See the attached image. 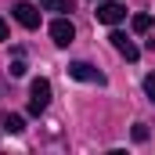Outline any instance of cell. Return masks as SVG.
Segmentation results:
<instances>
[{
  "label": "cell",
  "mask_w": 155,
  "mask_h": 155,
  "mask_svg": "<svg viewBox=\"0 0 155 155\" xmlns=\"http://www.w3.org/2000/svg\"><path fill=\"white\" fill-rule=\"evenodd\" d=\"M33 97H29V112L33 116H43L47 112V105H51V83L47 79H33V90H29Z\"/></svg>",
  "instance_id": "1"
},
{
  "label": "cell",
  "mask_w": 155,
  "mask_h": 155,
  "mask_svg": "<svg viewBox=\"0 0 155 155\" xmlns=\"http://www.w3.org/2000/svg\"><path fill=\"white\" fill-rule=\"evenodd\" d=\"M51 40H54L58 47H69V43L76 40V25H72L65 15H61V18H54V22H51Z\"/></svg>",
  "instance_id": "2"
},
{
  "label": "cell",
  "mask_w": 155,
  "mask_h": 155,
  "mask_svg": "<svg viewBox=\"0 0 155 155\" xmlns=\"http://www.w3.org/2000/svg\"><path fill=\"white\" fill-rule=\"evenodd\" d=\"M126 18V7L119 4V0H105V4H97V22H105V25H119Z\"/></svg>",
  "instance_id": "3"
},
{
  "label": "cell",
  "mask_w": 155,
  "mask_h": 155,
  "mask_svg": "<svg viewBox=\"0 0 155 155\" xmlns=\"http://www.w3.org/2000/svg\"><path fill=\"white\" fill-rule=\"evenodd\" d=\"M69 76H72V79H83V83H105V76H101L90 61H72V65H69Z\"/></svg>",
  "instance_id": "4"
},
{
  "label": "cell",
  "mask_w": 155,
  "mask_h": 155,
  "mask_svg": "<svg viewBox=\"0 0 155 155\" xmlns=\"http://www.w3.org/2000/svg\"><path fill=\"white\" fill-rule=\"evenodd\" d=\"M15 18H18V25H25V29H36L40 25V11L33 4H15Z\"/></svg>",
  "instance_id": "5"
},
{
  "label": "cell",
  "mask_w": 155,
  "mask_h": 155,
  "mask_svg": "<svg viewBox=\"0 0 155 155\" xmlns=\"http://www.w3.org/2000/svg\"><path fill=\"white\" fill-rule=\"evenodd\" d=\"M108 40H112V47H116V51L123 54V58H126V61H137V58H141V51H137V47L126 40V33H112Z\"/></svg>",
  "instance_id": "6"
},
{
  "label": "cell",
  "mask_w": 155,
  "mask_h": 155,
  "mask_svg": "<svg viewBox=\"0 0 155 155\" xmlns=\"http://www.w3.org/2000/svg\"><path fill=\"white\" fill-rule=\"evenodd\" d=\"M40 7H43V11H58V15H65V11H72V0H40Z\"/></svg>",
  "instance_id": "7"
},
{
  "label": "cell",
  "mask_w": 155,
  "mask_h": 155,
  "mask_svg": "<svg viewBox=\"0 0 155 155\" xmlns=\"http://www.w3.org/2000/svg\"><path fill=\"white\" fill-rule=\"evenodd\" d=\"M4 130H7V134H22V130H25L22 116H4Z\"/></svg>",
  "instance_id": "8"
},
{
  "label": "cell",
  "mask_w": 155,
  "mask_h": 155,
  "mask_svg": "<svg viewBox=\"0 0 155 155\" xmlns=\"http://www.w3.org/2000/svg\"><path fill=\"white\" fill-rule=\"evenodd\" d=\"M152 29V15H134V33H148Z\"/></svg>",
  "instance_id": "9"
},
{
  "label": "cell",
  "mask_w": 155,
  "mask_h": 155,
  "mask_svg": "<svg viewBox=\"0 0 155 155\" xmlns=\"http://www.w3.org/2000/svg\"><path fill=\"white\" fill-rule=\"evenodd\" d=\"M144 94H148V101H155V72L144 76Z\"/></svg>",
  "instance_id": "10"
},
{
  "label": "cell",
  "mask_w": 155,
  "mask_h": 155,
  "mask_svg": "<svg viewBox=\"0 0 155 155\" xmlns=\"http://www.w3.org/2000/svg\"><path fill=\"white\" fill-rule=\"evenodd\" d=\"M11 76H25V61H22V54L11 61Z\"/></svg>",
  "instance_id": "11"
},
{
  "label": "cell",
  "mask_w": 155,
  "mask_h": 155,
  "mask_svg": "<svg viewBox=\"0 0 155 155\" xmlns=\"http://www.w3.org/2000/svg\"><path fill=\"white\" fill-rule=\"evenodd\" d=\"M134 141H148V126H144V123L134 126Z\"/></svg>",
  "instance_id": "12"
},
{
  "label": "cell",
  "mask_w": 155,
  "mask_h": 155,
  "mask_svg": "<svg viewBox=\"0 0 155 155\" xmlns=\"http://www.w3.org/2000/svg\"><path fill=\"white\" fill-rule=\"evenodd\" d=\"M0 40H11V33H7V22L0 18Z\"/></svg>",
  "instance_id": "13"
}]
</instances>
